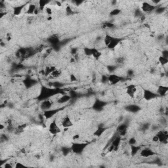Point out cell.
I'll list each match as a JSON object with an SVG mask.
<instances>
[{
    "instance_id": "obj_14",
    "label": "cell",
    "mask_w": 168,
    "mask_h": 168,
    "mask_svg": "<svg viewBox=\"0 0 168 168\" xmlns=\"http://www.w3.org/2000/svg\"><path fill=\"white\" fill-rule=\"evenodd\" d=\"M154 155H155V152H154L150 148H145L141 151V156L143 158L152 157Z\"/></svg>"
},
{
    "instance_id": "obj_39",
    "label": "cell",
    "mask_w": 168,
    "mask_h": 168,
    "mask_svg": "<svg viewBox=\"0 0 168 168\" xmlns=\"http://www.w3.org/2000/svg\"><path fill=\"white\" fill-rule=\"evenodd\" d=\"M124 61H125V59H124V57H118V59H116V62H117V63H118V64H122V63H124Z\"/></svg>"
},
{
    "instance_id": "obj_20",
    "label": "cell",
    "mask_w": 168,
    "mask_h": 168,
    "mask_svg": "<svg viewBox=\"0 0 168 168\" xmlns=\"http://www.w3.org/2000/svg\"><path fill=\"white\" fill-rule=\"evenodd\" d=\"M70 100H71V97L69 94H63L62 97H60L58 99L57 102L59 104H64V103L68 102Z\"/></svg>"
},
{
    "instance_id": "obj_32",
    "label": "cell",
    "mask_w": 168,
    "mask_h": 168,
    "mask_svg": "<svg viewBox=\"0 0 168 168\" xmlns=\"http://www.w3.org/2000/svg\"><path fill=\"white\" fill-rule=\"evenodd\" d=\"M66 14L67 15H72L74 14V12L70 7L67 6L66 8Z\"/></svg>"
},
{
    "instance_id": "obj_26",
    "label": "cell",
    "mask_w": 168,
    "mask_h": 168,
    "mask_svg": "<svg viewBox=\"0 0 168 168\" xmlns=\"http://www.w3.org/2000/svg\"><path fill=\"white\" fill-rule=\"evenodd\" d=\"M92 56L95 59H98L101 56V53L97 49L92 48Z\"/></svg>"
},
{
    "instance_id": "obj_47",
    "label": "cell",
    "mask_w": 168,
    "mask_h": 168,
    "mask_svg": "<svg viewBox=\"0 0 168 168\" xmlns=\"http://www.w3.org/2000/svg\"><path fill=\"white\" fill-rule=\"evenodd\" d=\"M21 167H25V166H24L23 164H21V163H17V164L15 165V168H21Z\"/></svg>"
},
{
    "instance_id": "obj_27",
    "label": "cell",
    "mask_w": 168,
    "mask_h": 168,
    "mask_svg": "<svg viewBox=\"0 0 168 168\" xmlns=\"http://www.w3.org/2000/svg\"><path fill=\"white\" fill-rule=\"evenodd\" d=\"M36 7L35 5L30 4L28 6V8L27 10V14H29V15H32V14H34L35 11L36 10Z\"/></svg>"
},
{
    "instance_id": "obj_42",
    "label": "cell",
    "mask_w": 168,
    "mask_h": 168,
    "mask_svg": "<svg viewBox=\"0 0 168 168\" xmlns=\"http://www.w3.org/2000/svg\"><path fill=\"white\" fill-rule=\"evenodd\" d=\"M101 82L103 83H106L108 82V76H103L101 78Z\"/></svg>"
},
{
    "instance_id": "obj_3",
    "label": "cell",
    "mask_w": 168,
    "mask_h": 168,
    "mask_svg": "<svg viewBox=\"0 0 168 168\" xmlns=\"http://www.w3.org/2000/svg\"><path fill=\"white\" fill-rule=\"evenodd\" d=\"M158 141L160 143L167 144L168 141V133L166 131H160L156 134Z\"/></svg>"
},
{
    "instance_id": "obj_17",
    "label": "cell",
    "mask_w": 168,
    "mask_h": 168,
    "mask_svg": "<svg viewBox=\"0 0 168 168\" xmlns=\"http://www.w3.org/2000/svg\"><path fill=\"white\" fill-rule=\"evenodd\" d=\"M168 91V87L167 86H164V85H160L158 86L157 89V93L158 95L160 96H164L167 94Z\"/></svg>"
},
{
    "instance_id": "obj_36",
    "label": "cell",
    "mask_w": 168,
    "mask_h": 168,
    "mask_svg": "<svg viewBox=\"0 0 168 168\" xmlns=\"http://www.w3.org/2000/svg\"><path fill=\"white\" fill-rule=\"evenodd\" d=\"M120 13V10L118 9H114L111 13H110V15H112V16H116V15H119Z\"/></svg>"
},
{
    "instance_id": "obj_2",
    "label": "cell",
    "mask_w": 168,
    "mask_h": 168,
    "mask_svg": "<svg viewBox=\"0 0 168 168\" xmlns=\"http://www.w3.org/2000/svg\"><path fill=\"white\" fill-rule=\"evenodd\" d=\"M87 144L82 143H74L71 147L72 150L76 154H81L84 151L85 148L87 147Z\"/></svg>"
},
{
    "instance_id": "obj_48",
    "label": "cell",
    "mask_w": 168,
    "mask_h": 168,
    "mask_svg": "<svg viewBox=\"0 0 168 168\" xmlns=\"http://www.w3.org/2000/svg\"><path fill=\"white\" fill-rule=\"evenodd\" d=\"M74 3L76 5H80V4H82V3H83V1H74Z\"/></svg>"
},
{
    "instance_id": "obj_31",
    "label": "cell",
    "mask_w": 168,
    "mask_h": 168,
    "mask_svg": "<svg viewBox=\"0 0 168 168\" xmlns=\"http://www.w3.org/2000/svg\"><path fill=\"white\" fill-rule=\"evenodd\" d=\"M158 61H159L160 64H162V65H165V64H167L168 63V59L162 57V56L159 57V60Z\"/></svg>"
},
{
    "instance_id": "obj_34",
    "label": "cell",
    "mask_w": 168,
    "mask_h": 168,
    "mask_svg": "<svg viewBox=\"0 0 168 168\" xmlns=\"http://www.w3.org/2000/svg\"><path fill=\"white\" fill-rule=\"evenodd\" d=\"M114 26V25L112 23H111V22H105V23L103 25V27L105 28H113Z\"/></svg>"
},
{
    "instance_id": "obj_15",
    "label": "cell",
    "mask_w": 168,
    "mask_h": 168,
    "mask_svg": "<svg viewBox=\"0 0 168 168\" xmlns=\"http://www.w3.org/2000/svg\"><path fill=\"white\" fill-rule=\"evenodd\" d=\"M126 110L131 113H136L141 110V107L136 105H129L126 106Z\"/></svg>"
},
{
    "instance_id": "obj_13",
    "label": "cell",
    "mask_w": 168,
    "mask_h": 168,
    "mask_svg": "<svg viewBox=\"0 0 168 168\" xmlns=\"http://www.w3.org/2000/svg\"><path fill=\"white\" fill-rule=\"evenodd\" d=\"M51 106H52V103L48 99L42 101V103H41V105H40L41 109L42 110H43V111L51 109Z\"/></svg>"
},
{
    "instance_id": "obj_11",
    "label": "cell",
    "mask_w": 168,
    "mask_h": 168,
    "mask_svg": "<svg viewBox=\"0 0 168 168\" xmlns=\"http://www.w3.org/2000/svg\"><path fill=\"white\" fill-rule=\"evenodd\" d=\"M121 40H122L120 39V38L112 37L111 40H110V42L109 44L106 47H107L109 49H113L115 48L119 44V43L121 42Z\"/></svg>"
},
{
    "instance_id": "obj_50",
    "label": "cell",
    "mask_w": 168,
    "mask_h": 168,
    "mask_svg": "<svg viewBox=\"0 0 168 168\" xmlns=\"http://www.w3.org/2000/svg\"><path fill=\"white\" fill-rule=\"evenodd\" d=\"M79 138V135H75V136L73 137V139H76Z\"/></svg>"
},
{
    "instance_id": "obj_46",
    "label": "cell",
    "mask_w": 168,
    "mask_h": 168,
    "mask_svg": "<svg viewBox=\"0 0 168 168\" xmlns=\"http://www.w3.org/2000/svg\"><path fill=\"white\" fill-rule=\"evenodd\" d=\"M133 74H134V72H133L132 70H129L127 71V76H132L133 75Z\"/></svg>"
},
{
    "instance_id": "obj_40",
    "label": "cell",
    "mask_w": 168,
    "mask_h": 168,
    "mask_svg": "<svg viewBox=\"0 0 168 168\" xmlns=\"http://www.w3.org/2000/svg\"><path fill=\"white\" fill-rule=\"evenodd\" d=\"M162 57H165V58H167L168 59V50H164L162 51Z\"/></svg>"
},
{
    "instance_id": "obj_37",
    "label": "cell",
    "mask_w": 168,
    "mask_h": 168,
    "mask_svg": "<svg viewBox=\"0 0 168 168\" xmlns=\"http://www.w3.org/2000/svg\"><path fill=\"white\" fill-rule=\"evenodd\" d=\"M150 127V124L148 123H146V124H144L143 126H141V129H143V131H147L148 130Z\"/></svg>"
},
{
    "instance_id": "obj_41",
    "label": "cell",
    "mask_w": 168,
    "mask_h": 168,
    "mask_svg": "<svg viewBox=\"0 0 168 168\" xmlns=\"http://www.w3.org/2000/svg\"><path fill=\"white\" fill-rule=\"evenodd\" d=\"M70 149L68 148H63V153L64 155H67L69 153Z\"/></svg>"
},
{
    "instance_id": "obj_33",
    "label": "cell",
    "mask_w": 168,
    "mask_h": 168,
    "mask_svg": "<svg viewBox=\"0 0 168 168\" xmlns=\"http://www.w3.org/2000/svg\"><path fill=\"white\" fill-rule=\"evenodd\" d=\"M165 10H166V8L164 7H159L158 8H156L155 9L156 13L157 14H161V13H164Z\"/></svg>"
},
{
    "instance_id": "obj_30",
    "label": "cell",
    "mask_w": 168,
    "mask_h": 168,
    "mask_svg": "<svg viewBox=\"0 0 168 168\" xmlns=\"http://www.w3.org/2000/svg\"><path fill=\"white\" fill-rule=\"evenodd\" d=\"M84 53L86 56H92V48L85 47L84 49Z\"/></svg>"
},
{
    "instance_id": "obj_10",
    "label": "cell",
    "mask_w": 168,
    "mask_h": 168,
    "mask_svg": "<svg viewBox=\"0 0 168 168\" xmlns=\"http://www.w3.org/2000/svg\"><path fill=\"white\" fill-rule=\"evenodd\" d=\"M121 80H122V78L116 74H110L109 76H108V82L111 85L118 84Z\"/></svg>"
},
{
    "instance_id": "obj_45",
    "label": "cell",
    "mask_w": 168,
    "mask_h": 168,
    "mask_svg": "<svg viewBox=\"0 0 168 168\" xmlns=\"http://www.w3.org/2000/svg\"><path fill=\"white\" fill-rule=\"evenodd\" d=\"M70 81L71 82H75V81H76L77 80V78H76V76H74V74H71V76H70Z\"/></svg>"
},
{
    "instance_id": "obj_44",
    "label": "cell",
    "mask_w": 168,
    "mask_h": 168,
    "mask_svg": "<svg viewBox=\"0 0 168 168\" xmlns=\"http://www.w3.org/2000/svg\"><path fill=\"white\" fill-rule=\"evenodd\" d=\"M46 13H47V15H52V10H51V9L49 8V7L46 8Z\"/></svg>"
},
{
    "instance_id": "obj_7",
    "label": "cell",
    "mask_w": 168,
    "mask_h": 168,
    "mask_svg": "<svg viewBox=\"0 0 168 168\" xmlns=\"http://www.w3.org/2000/svg\"><path fill=\"white\" fill-rule=\"evenodd\" d=\"M137 92V89L135 85H129L126 87V94L131 98H135V96Z\"/></svg>"
},
{
    "instance_id": "obj_43",
    "label": "cell",
    "mask_w": 168,
    "mask_h": 168,
    "mask_svg": "<svg viewBox=\"0 0 168 168\" xmlns=\"http://www.w3.org/2000/svg\"><path fill=\"white\" fill-rule=\"evenodd\" d=\"M107 68L108 70V71L110 72H114L116 70V67L115 66H108Z\"/></svg>"
},
{
    "instance_id": "obj_49",
    "label": "cell",
    "mask_w": 168,
    "mask_h": 168,
    "mask_svg": "<svg viewBox=\"0 0 168 168\" xmlns=\"http://www.w3.org/2000/svg\"><path fill=\"white\" fill-rule=\"evenodd\" d=\"M71 52L72 54L75 55V54H76V52H77V49H72L71 51Z\"/></svg>"
},
{
    "instance_id": "obj_38",
    "label": "cell",
    "mask_w": 168,
    "mask_h": 168,
    "mask_svg": "<svg viewBox=\"0 0 168 168\" xmlns=\"http://www.w3.org/2000/svg\"><path fill=\"white\" fill-rule=\"evenodd\" d=\"M136 139H135L134 137H131V138L128 141V143L129 144L130 146H131V145H136Z\"/></svg>"
},
{
    "instance_id": "obj_1",
    "label": "cell",
    "mask_w": 168,
    "mask_h": 168,
    "mask_svg": "<svg viewBox=\"0 0 168 168\" xmlns=\"http://www.w3.org/2000/svg\"><path fill=\"white\" fill-rule=\"evenodd\" d=\"M61 88H47L46 87H43L42 88V91L40 93V94L38 97L39 101H45L48 99L49 98L52 97L53 95L61 93Z\"/></svg>"
},
{
    "instance_id": "obj_19",
    "label": "cell",
    "mask_w": 168,
    "mask_h": 168,
    "mask_svg": "<svg viewBox=\"0 0 168 168\" xmlns=\"http://www.w3.org/2000/svg\"><path fill=\"white\" fill-rule=\"evenodd\" d=\"M36 81L34 79H32V78H26L25 80H24V84L25 85V86L28 88L29 87H31L33 85H34L36 83Z\"/></svg>"
},
{
    "instance_id": "obj_5",
    "label": "cell",
    "mask_w": 168,
    "mask_h": 168,
    "mask_svg": "<svg viewBox=\"0 0 168 168\" xmlns=\"http://www.w3.org/2000/svg\"><path fill=\"white\" fill-rule=\"evenodd\" d=\"M49 131L50 133L52 135H57L61 132V129L57 124V122L55 120H53L49 125Z\"/></svg>"
},
{
    "instance_id": "obj_22",
    "label": "cell",
    "mask_w": 168,
    "mask_h": 168,
    "mask_svg": "<svg viewBox=\"0 0 168 168\" xmlns=\"http://www.w3.org/2000/svg\"><path fill=\"white\" fill-rule=\"evenodd\" d=\"M127 128H128V125L126 124V123H123V124H121L118 126L116 130H117L118 133H119L122 132L123 131L127 130Z\"/></svg>"
},
{
    "instance_id": "obj_35",
    "label": "cell",
    "mask_w": 168,
    "mask_h": 168,
    "mask_svg": "<svg viewBox=\"0 0 168 168\" xmlns=\"http://www.w3.org/2000/svg\"><path fill=\"white\" fill-rule=\"evenodd\" d=\"M143 15V12L140 9H136L135 11V16L136 17H141Z\"/></svg>"
},
{
    "instance_id": "obj_8",
    "label": "cell",
    "mask_w": 168,
    "mask_h": 168,
    "mask_svg": "<svg viewBox=\"0 0 168 168\" xmlns=\"http://www.w3.org/2000/svg\"><path fill=\"white\" fill-rule=\"evenodd\" d=\"M106 105V103L105 101L97 99V100H95L94 104L93 105V108L97 111H100V110L103 109V108L105 107Z\"/></svg>"
},
{
    "instance_id": "obj_28",
    "label": "cell",
    "mask_w": 168,
    "mask_h": 168,
    "mask_svg": "<svg viewBox=\"0 0 168 168\" xmlns=\"http://www.w3.org/2000/svg\"><path fill=\"white\" fill-rule=\"evenodd\" d=\"M61 72L60 71V70H55V71H53L51 73V76H52V78H59V76H61Z\"/></svg>"
},
{
    "instance_id": "obj_4",
    "label": "cell",
    "mask_w": 168,
    "mask_h": 168,
    "mask_svg": "<svg viewBox=\"0 0 168 168\" xmlns=\"http://www.w3.org/2000/svg\"><path fill=\"white\" fill-rule=\"evenodd\" d=\"M158 96V94L157 93L152 92V91L148 90V89H145L143 91V98L147 101H150L152 99H155Z\"/></svg>"
},
{
    "instance_id": "obj_23",
    "label": "cell",
    "mask_w": 168,
    "mask_h": 168,
    "mask_svg": "<svg viewBox=\"0 0 168 168\" xmlns=\"http://www.w3.org/2000/svg\"><path fill=\"white\" fill-rule=\"evenodd\" d=\"M141 150L140 147H137L135 145H131V154L133 156H134L135 155H136V153L138 152Z\"/></svg>"
},
{
    "instance_id": "obj_9",
    "label": "cell",
    "mask_w": 168,
    "mask_h": 168,
    "mask_svg": "<svg viewBox=\"0 0 168 168\" xmlns=\"http://www.w3.org/2000/svg\"><path fill=\"white\" fill-rule=\"evenodd\" d=\"M121 142V136L118 135L115 136L113 139L111 140L110 144L114 147V151H117L119 148Z\"/></svg>"
},
{
    "instance_id": "obj_25",
    "label": "cell",
    "mask_w": 168,
    "mask_h": 168,
    "mask_svg": "<svg viewBox=\"0 0 168 168\" xmlns=\"http://www.w3.org/2000/svg\"><path fill=\"white\" fill-rule=\"evenodd\" d=\"M105 130H106V129H105L104 127H103V126L99 127V128L97 129V130H96V131L94 132V135H95V136H101L103 133H104Z\"/></svg>"
},
{
    "instance_id": "obj_24",
    "label": "cell",
    "mask_w": 168,
    "mask_h": 168,
    "mask_svg": "<svg viewBox=\"0 0 168 168\" xmlns=\"http://www.w3.org/2000/svg\"><path fill=\"white\" fill-rule=\"evenodd\" d=\"M56 68L55 66H47L45 68L44 70V74L45 76H49L51 75L52 72L55 71Z\"/></svg>"
},
{
    "instance_id": "obj_6",
    "label": "cell",
    "mask_w": 168,
    "mask_h": 168,
    "mask_svg": "<svg viewBox=\"0 0 168 168\" xmlns=\"http://www.w3.org/2000/svg\"><path fill=\"white\" fill-rule=\"evenodd\" d=\"M156 8V7L154 5H151L147 2H143L141 7L142 12L145 13H150L152 10H154Z\"/></svg>"
},
{
    "instance_id": "obj_18",
    "label": "cell",
    "mask_w": 168,
    "mask_h": 168,
    "mask_svg": "<svg viewBox=\"0 0 168 168\" xmlns=\"http://www.w3.org/2000/svg\"><path fill=\"white\" fill-rule=\"evenodd\" d=\"M49 43L52 45V46H55L59 45V38L57 35H52V36L49 37L48 39Z\"/></svg>"
},
{
    "instance_id": "obj_16",
    "label": "cell",
    "mask_w": 168,
    "mask_h": 168,
    "mask_svg": "<svg viewBox=\"0 0 168 168\" xmlns=\"http://www.w3.org/2000/svg\"><path fill=\"white\" fill-rule=\"evenodd\" d=\"M72 125H73V123L72 122L69 116L67 115L65 116L63 118V120H62V126H63V127L67 128V127H71Z\"/></svg>"
},
{
    "instance_id": "obj_29",
    "label": "cell",
    "mask_w": 168,
    "mask_h": 168,
    "mask_svg": "<svg viewBox=\"0 0 168 168\" xmlns=\"http://www.w3.org/2000/svg\"><path fill=\"white\" fill-rule=\"evenodd\" d=\"M49 2V1H47V0H40V1H39V5H40V9H41V10L43 9V7H44L47 4H48Z\"/></svg>"
},
{
    "instance_id": "obj_12",
    "label": "cell",
    "mask_w": 168,
    "mask_h": 168,
    "mask_svg": "<svg viewBox=\"0 0 168 168\" xmlns=\"http://www.w3.org/2000/svg\"><path fill=\"white\" fill-rule=\"evenodd\" d=\"M61 109H54V110H47L45 111H43V116L47 118V119H50L54 116L55 114H57Z\"/></svg>"
},
{
    "instance_id": "obj_21",
    "label": "cell",
    "mask_w": 168,
    "mask_h": 168,
    "mask_svg": "<svg viewBox=\"0 0 168 168\" xmlns=\"http://www.w3.org/2000/svg\"><path fill=\"white\" fill-rule=\"evenodd\" d=\"M24 7V5H19V6H16L13 9V14L15 16H18L21 13L22 10Z\"/></svg>"
},
{
    "instance_id": "obj_51",
    "label": "cell",
    "mask_w": 168,
    "mask_h": 168,
    "mask_svg": "<svg viewBox=\"0 0 168 168\" xmlns=\"http://www.w3.org/2000/svg\"><path fill=\"white\" fill-rule=\"evenodd\" d=\"M56 3H57V5H59V6H61V3H60V2H58V1H57V2H56Z\"/></svg>"
}]
</instances>
